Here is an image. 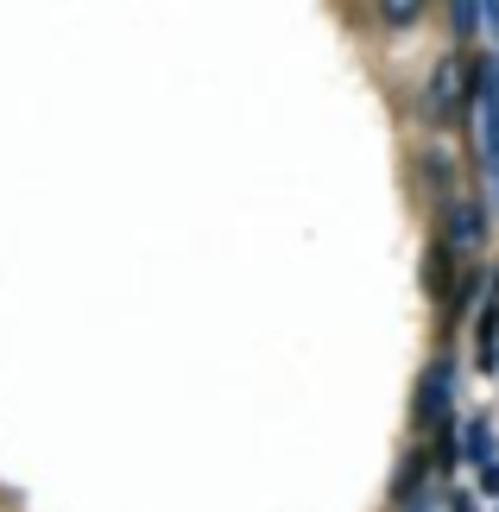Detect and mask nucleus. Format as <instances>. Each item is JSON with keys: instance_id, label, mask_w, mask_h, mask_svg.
I'll list each match as a JSON object with an SVG mask.
<instances>
[{"instance_id": "nucleus-6", "label": "nucleus", "mask_w": 499, "mask_h": 512, "mask_svg": "<svg viewBox=\"0 0 499 512\" xmlns=\"http://www.w3.org/2000/svg\"><path fill=\"white\" fill-rule=\"evenodd\" d=\"M424 13H430V0H379V26H392V32L424 26Z\"/></svg>"}, {"instance_id": "nucleus-1", "label": "nucleus", "mask_w": 499, "mask_h": 512, "mask_svg": "<svg viewBox=\"0 0 499 512\" xmlns=\"http://www.w3.org/2000/svg\"><path fill=\"white\" fill-rule=\"evenodd\" d=\"M474 114V64L468 57H443L424 83V121L430 127H455Z\"/></svg>"}, {"instance_id": "nucleus-8", "label": "nucleus", "mask_w": 499, "mask_h": 512, "mask_svg": "<svg viewBox=\"0 0 499 512\" xmlns=\"http://www.w3.org/2000/svg\"><path fill=\"white\" fill-rule=\"evenodd\" d=\"M481 0H449V26H455V38H474L481 32Z\"/></svg>"}, {"instance_id": "nucleus-5", "label": "nucleus", "mask_w": 499, "mask_h": 512, "mask_svg": "<svg viewBox=\"0 0 499 512\" xmlns=\"http://www.w3.org/2000/svg\"><path fill=\"white\" fill-rule=\"evenodd\" d=\"M417 171H424V184H430V190L455 196V159H449V146H443V152H436V146H430V152H417Z\"/></svg>"}, {"instance_id": "nucleus-7", "label": "nucleus", "mask_w": 499, "mask_h": 512, "mask_svg": "<svg viewBox=\"0 0 499 512\" xmlns=\"http://www.w3.org/2000/svg\"><path fill=\"white\" fill-rule=\"evenodd\" d=\"M474 354H481V367H487V373L499 367V298L487 304V317H481V336H474Z\"/></svg>"}, {"instance_id": "nucleus-2", "label": "nucleus", "mask_w": 499, "mask_h": 512, "mask_svg": "<svg viewBox=\"0 0 499 512\" xmlns=\"http://www.w3.org/2000/svg\"><path fill=\"white\" fill-rule=\"evenodd\" d=\"M449 405H455V361H449V354H436V361L417 373V392H411L417 430H443L449 424Z\"/></svg>"}, {"instance_id": "nucleus-3", "label": "nucleus", "mask_w": 499, "mask_h": 512, "mask_svg": "<svg viewBox=\"0 0 499 512\" xmlns=\"http://www.w3.org/2000/svg\"><path fill=\"white\" fill-rule=\"evenodd\" d=\"M443 241L455 260H474L487 247V203L481 196H449L443 203Z\"/></svg>"}, {"instance_id": "nucleus-4", "label": "nucleus", "mask_w": 499, "mask_h": 512, "mask_svg": "<svg viewBox=\"0 0 499 512\" xmlns=\"http://www.w3.org/2000/svg\"><path fill=\"white\" fill-rule=\"evenodd\" d=\"M462 462H474V475H481L487 494H499V437L487 418H468L462 424Z\"/></svg>"}, {"instance_id": "nucleus-9", "label": "nucleus", "mask_w": 499, "mask_h": 512, "mask_svg": "<svg viewBox=\"0 0 499 512\" xmlns=\"http://www.w3.org/2000/svg\"><path fill=\"white\" fill-rule=\"evenodd\" d=\"M411 512H436V494H424V500H411Z\"/></svg>"}]
</instances>
